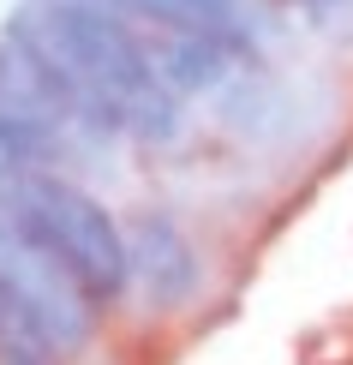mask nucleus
Segmentation results:
<instances>
[{
    "label": "nucleus",
    "instance_id": "5",
    "mask_svg": "<svg viewBox=\"0 0 353 365\" xmlns=\"http://www.w3.org/2000/svg\"><path fill=\"white\" fill-rule=\"evenodd\" d=\"M60 144H66V126L0 108V174H19V168H48V162H60Z\"/></svg>",
    "mask_w": 353,
    "mask_h": 365
},
{
    "label": "nucleus",
    "instance_id": "7",
    "mask_svg": "<svg viewBox=\"0 0 353 365\" xmlns=\"http://www.w3.org/2000/svg\"><path fill=\"white\" fill-rule=\"evenodd\" d=\"M6 234H12V227H6V222H0V240H6Z\"/></svg>",
    "mask_w": 353,
    "mask_h": 365
},
{
    "label": "nucleus",
    "instance_id": "6",
    "mask_svg": "<svg viewBox=\"0 0 353 365\" xmlns=\"http://www.w3.org/2000/svg\"><path fill=\"white\" fill-rule=\"evenodd\" d=\"M300 6H342V0H300Z\"/></svg>",
    "mask_w": 353,
    "mask_h": 365
},
{
    "label": "nucleus",
    "instance_id": "4",
    "mask_svg": "<svg viewBox=\"0 0 353 365\" xmlns=\"http://www.w3.org/2000/svg\"><path fill=\"white\" fill-rule=\"evenodd\" d=\"M72 354L54 341V329L36 317V306L0 276V365H66Z\"/></svg>",
    "mask_w": 353,
    "mask_h": 365
},
{
    "label": "nucleus",
    "instance_id": "3",
    "mask_svg": "<svg viewBox=\"0 0 353 365\" xmlns=\"http://www.w3.org/2000/svg\"><path fill=\"white\" fill-rule=\"evenodd\" d=\"M150 60H156V78L174 90L180 102H186V96H204V90H216L227 72L240 66V60L227 54L210 30H156Z\"/></svg>",
    "mask_w": 353,
    "mask_h": 365
},
{
    "label": "nucleus",
    "instance_id": "2",
    "mask_svg": "<svg viewBox=\"0 0 353 365\" xmlns=\"http://www.w3.org/2000/svg\"><path fill=\"white\" fill-rule=\"evenodd\" d=\"M126 257H132V282L162 312H180L198 294V282H204L198 246L186 240V227L168 216V210H138L126 222Z\"/></svg>",
    "mask_w": 353,
    "mask_h": 365
},
{
    "label": "nucleus",
    "instance_id": "1",
    "mask_svg": "<svg viewBox=\"0 0 353 365\" xmlns=\"http://www.w3.org/2000/svg\"><path fill=\"white\" fill-rule=\"evenodd\" d=\"M0 222L24 240L30 252H42L48 264L66 269L96 312L114 306V299L132 287L126 227L108 216L102 197L72 186L66 174H54V168L0 174Z\"/></svg>",
    "mask_w": 353,
    "mask_h": 365
}]
</instances>
